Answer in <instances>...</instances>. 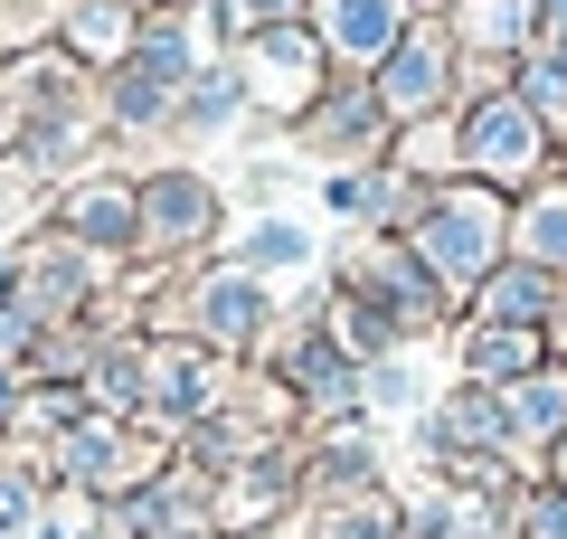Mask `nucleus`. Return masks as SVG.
<instances>
[{
    "instance_id": "0eeeda50",
    "label": "nucleus",
    "mask_w": 567,
    "mask_h": 539,
    "mask_svg": "<svg viewBox=\"0 0 567 539\" xmlns=\"http://www.w3.org/2000/svg\"><path fill=\"white\" fill-rule=\"evenodd\" d=\"M293 256H303V237H293V227H265V237H256V265H293Z\"/></svg>"
},
{
    "instance_id": "423d86ee",
    "label": "nucleus",
    "mask_w": 567,
    "mask_h": 539,
    "mask_svg": "<svg viewBox=\"0 0 567 539\" xmlns=\"http://www.w3.org/2000/svg\"><path fill=\"white\" fill-rule=\"evenodd\" d=\"M529 246H539V256H567V200H548L539 218H529Z\"/></svg>"
},
{
    "instance_id": "f03ea898",
    "label": "nucleus",
    "mask_w": 567,
    "mask_h": 539,
    "mask_svg": "<svg viewBox=\"0 0 567 539\" xmlns=\"http://www.w3.org/2000/svg\"><path fill=\"white\" fill-rule=\"evenodd\" d=\"M483 246H492V209L483 200H454L445 218H435V256L445 265H483Z\"/></svg>"
},
{
    "instance_id": "f257e3e1",
    "label": "nucleus",
    "mask_w": 567,
    "mask_h": 539,
    "mask_svg": "<svg viewBox=\"0 0 567 539\" xmlns=\"http://www.w3.org/2000/svg\"><path fill=\"white\" fill-rule=\"evenodd\" d=\"M473 161H492V171L529 161V123H520V104H483V114H473Z\"/></svg>"
},
{
    "instance_id": "20e7f679",
    "label": "nucleus",
    "mask_w": 567,
    "mask_h": 539,
    "mask_svg": "<svg viewBox=\"0 0 567 539\" xmlns=\"http://www.w3.org/2000/svg\"><path fill=\"white\" fill-rule=\"evenodd\" d=\"M152 209H162V227H181V237H199V227H208V190H199V180H162Z\"/></svg>"
},
{
    "instance_id": "39448f33",
    "label": "nucleus",
    "mask_w": 567,
    "mask_h": 539,
    "mask_svg": "<svg viewBox=\"0 0 567 539\" xmlns=\"http://www.w3.org/2000/svg\"><path fill=\"white\" fill-rule=\"evenodd\" d=\"M388 95H398V104H425V95H435V58H425V48H406V58L388 67Z\"/></svg>"
},
{
    "instance_id": "7ed1b4c3",
    "label": "nucleus",
    "mask_w": 567,
    "mask_h": 539,
    "mask_svg": "<svg viewBox=\"0 0 567 539\" xmlns=\"http://www.w3.org/2000/svg\"><path fill=\"white\" fill-rule=\"evenodd\" d=\"M388 20H398L388 0H331V29H341V48H379Z\"/></svg>"
}]
</instances>
